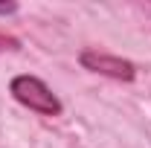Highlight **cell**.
Instances as JSON below:
<instances>
[{
    "label": "cell",
    "mask_w": 151,
    "mask_h": 148,
    "mask_svg": "<svg viewBox=\"0 0 151 148\" xmlns=\"http://www.w3.org/2000/svg\"><path fill=\"white\" fill-rule=\"evenodd\" d=\"M9 90H12V96L18 99L23 108L41 113V116H58L61 113L58 96L41 78H35V75H15L12 84H9Z\"/></svg>",
    "instance_id": "cell-1"
},
{
    "label": "cell",
    "mask_w": 151,
    "mask_h": 148,
    "mask_svg": "<svg viewBox=\"0 0 151 148\" xmlns=\"http://www.w3.org/2000/svg\"><path fill=\"white\" fill-rule=\"evenodd\" d=\"M78 61H81L84 70L99 73V75H108V78H116V81H131L134 75H137L131 61H125V58H119V55L99 52V50H84Z\"/></svg>",
    "instance_id": "cell-2"
},
{
    "label": "cell",
    "mask_w": 151,
    "mask_h": 148,
    "mask_svg": "<svg viewBox=\"0 0 151 148\" xmlns=\"http://www.w3.org/2000/svg\"><path fill=\"white\" fill-rule=\"evenodd\" d=\"M6 50H18V41L0 32V52H6Z\"/></svg>",
    "instance_id": "cell-3"
},
{
    "label": "cell",
    "mask_w": 151,
    "mask_h": 148,
    "mask_svg": "<svg viewBox=\"0 0 151 148\" xmlns=\"http://www.w3.org/2000/svg\"><path fill=\"white\" fill-rule=\"evenodd\" d=\"M12 12H18L15 3H3V6H0V15H12Z\"/></svg>",
    "instance_id": "cell-4"
}]
</instances>
